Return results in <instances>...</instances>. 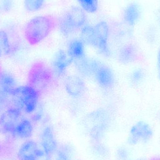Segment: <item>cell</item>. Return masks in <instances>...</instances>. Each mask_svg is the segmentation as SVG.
Instances as JSON below:
<instances>
[{"label":"cell","mask_w":160,"mask_h":160,"mask_svg":"<svg viewBox=\"0 0 160 160\" xmlns=\"http://www.w3.org/2000/svg\"><path fill=\"white\" fill-rule=\"evenodd\" d=\"M58 26V18L52 15L38 16L25 25L24 35L31 46H35L47 38Z\"/></svg>","instance_id":"obj_1"},{"label":"cell","mask_w":160,"mask_h":160,"mask_svg":"<svg viewBox=\"0 0 160 160\" xmlns=\"http://www.w3.org/2000/svg\"><path fill=\"white\" fill-rule=\"evenodd\" d=\"M27 83L40 95L46 94L52 91L56 85L55 73L44 62H35L28 72Z\"/></svg>","instance_id":"obj_2"},{"label":"cell","mask_w":160,"mask_h":160,"mask_svg":"<svg viewBox=\"0 0 160 160\" xmlns=\"http://www.w3.org/2000/svg\"><path fill=\"white\" fill-rule=\"evenodd\" d=\"M40 94L30 86L18 87L9 97L8 107H13L27 114H32L37 109Z\"/></svg>","instance_id":"obj_3"},{"label":"cell","mask_w":160,"mask_h":160,"mask_svg":"<svg viewBox=\"0 0 160 160\" xmlns=\"http://www.w3.org/2000/svg\"><path fill=\"white\" fill-rule=\"evenodd\" d=\"M87 20L86 12L80 7L74 6L68 8L58 18L60 32L66 36L82 29Z\"/></svg>","instance_id":"obj_4"},{"label":"cell","mask_w":160,"mask_h":160,"mask_svg":"<svg viewBox=\"0 0 160 160\" xmlns=\"http://www.w3.org/2000/svg\"><path fill=\"white\" fill-rule=\"evenodd\" d=\"M22 112L13 107H8L0 115V133L12 136L17 124L22 119Z\"/></svg>","instance_id":"obj_5"},{"label":"cell","mask_w":160,"mask_h":160,"mask_svg":"<svg viewBox=\"0 0 160 160\" xmlns=\"http://www.w3.org/2000/svg\"><path fill=\"white\" fill-rule=\"evenodd\" d=\"M109 33V25L106 22L102 21L94 26V41L92 46L106 56L110 54L108 43Z\"/></svg>","instance_id":"obj_6"},{"label":"cell","mask_w":160,"mask_h":160,"mask_svg":"<svg viewBox=\"0 0 160 160\" xmlns=\"http://www.w3.org/2000/svg\"><path fill=\"white\" fill-rule=\"evenodd\" d=\"M153 136V131L150 125L145 121H138L131 128L128 142L131 145L137 144L140 142H146Z\"/></svg>","instance_id":"obj_7"},{"label":"cell","mask_w":160,"mask_h":160,"mask_svg":"<svg viewBox=\"0 0 160 160\" xmlns=\"http://www.w3.org/2000/svg\"><path fill=\"white\" fill-rule=\"evenodd\" d=\"M93 74L98 83L102 88L107 89L114 85L115 78L113 73L106 65L94 61Z\"/></svg>","instance_id":"obj_8"},{"label":"cell","mask_w":160,"mask_h":160,"mask_svg":"<svg viewBox=\"0 0 160 160\" xmlns=\"http://www.w3.org/2000/svg\"><path fill=\"white\" fill-rule=\"evenodd\" d=\"M41 143L43 150L50 158L58 150V144L53 129L50 126L46 127L43 129L41 134Z\"/></svg>","instance_id":"obj_9"},{"label":"cell","mask_w":160,"mask_h":160,"mask_svg":"<svg viewBox=\"0 0 160 160\" xmlns=\"http://www.w3.org/2000/svg\"><path fill=\"white\" fill-rule=\"evenodd\" d=\"M65 87L68 95L75 98L82 96L85 89L84 82L77 76H68L65 82Z\"/></svg>","instance_id":"obj_10"},{"label":"cell","mask_w":160,"mask_h":160,"mask_svg":"<svg viewBox=\"0 0 160 160\" xmlns=\"http://www.w3.org/2000/svg\"><path fill=\"white\" fill-rule=\"evenodd\" d=\"M142 11L138 3L132 2L126 6L123 11V20L125 24L130 27L135 26L141 19Z\"/></svg>","instance_id":"obj_11"},{"label":"cell","mask_w":160,"mask_h":160,"mask_svg":"<svg viewBox=\"0 0 160 160\" xmlns=\"http://www.w3.org/2000/svg\"><path fill=\"white\" fill-rule=\"evenodd\" d=\"M33 130L32 121L27 118H22L17 124L11 136L21 140L28 139L32 137Z\"/></svg>","instance_id":"obj_12"},{"label":"cell","mask_w":160,"mask_h":160,"mask_svg":"<svg viewBox=\"0 0 160 160\" xmlns=\"http://www.w3.org/2000/svg\"><path fill=\"white\" fill-rule=\"evenodd\" d=\"M72 61L67 53L63 50L58 52L52 62V69L55 74L61 76L64 75Z\"/></svg>","instance_id":"obj_13"},{"label":"cell","mask_w":160,"mask_h":160,"mask_svg":"<svg viewBox=\"0 0 160 160\" xmlns=\"http://www.w3.org/2000/svg\"><path fill=\"white\" fill-rule=\"evenodd\" d=\"M38 150V145L35 142L32 140L26 141L19 148L18 158L19 160H35Z\"/></svg>","instance_id":"obj_14"},{"label":"cell","mask_w":160,"mask_h":160,"mask_svg":"<svg viewBox=\"0 0 160 160\" xmlns=\"http://www.w3.org/2000/svg\"><path fill=\"white\" fill-rule=\"evenodd\" d=\"M18 87L15 77L10 73L0 68V90L10 96Z\"/></svg>","instance_id":"obj_15"},{"label":"cell","mask_w":160,"mask_h":160,"mask_svg":"<svg viewBox=\"0 0 160 160\" xmlns=\"http://www.w3.org/2000/svg\"><path fill=\"white\" fill-rule=\"evenodd\" d=\"M139 58L138 49L134 45L128 44L120 49L118 53L119 61L124 63L133 62Z\"/></svg>","instance_id":"obj_16"},{"label":"cell","mask_w":160,"mask_h":160,"mask_svg":"<svg viewBox=\"0 0 160 160\" xmlns=\"http://www.w3.org/2000/svg\"><path fill=\"white\" fill-rule=\"evenodd\" d=\"M84 44L80 39H74L69 42L67 53L72 61H78L84 58Z\"/></svg>","instance_id":"obj_17"},{"label":"cell","mask_w":160,"mask_h":160,"mask_svg":"<svg viewBox=\"0 0 160 160\" xmlns=\"http://www.w3.org/2000/svg\"><path fill=\"white\" fill-rule=\"evenodd\" d=\"M15 51L7 32L0 30V58L7 57Z\"/></svg>","instance_id":"obj_18"},{"label":"cell","mask_w":160,"mask_h":160,"mask_svg":"<svg viewBox=\"0 0 160 160\" xmlns=\"http://www.w3.org/2000/svg\"><path fill=\"white\" fill-rule=\"evenodd\" d=\"M80 7L87 13L94 14L98 10V0H78Z\"/></svg>","instance_id":"obj_19"},{"label":"cell","mask_w":160,"mask_h":160,"mask_svg":"<svg viewBox=\"0 0 160 160\" xmlns=\"http://www.w3.org/2000/svg\"><path fill=\"white\" fill-rule=\"evenodd\" d=\"M81 40L84 44L93 45L94 41V26L85 25L81 29Z\"/></svg>","instance_id":"obj_20"},{"label":"cell","mask_w":160,"mask_h":160,"mask_svg":"<svg viewBox=\"0 0 160 160\" xmlns=\"http://www.w3.org/2000/svg\"><path fill=\"white\" fill-rule=\"evenodd\" d=\"M45 0H24L25 9L31 12H35L41 10L45 4Z\"/></svg>","instance_id":"obj_21"},{"label":"cell","mask_w":160,"mask_h":160,"mask_svg":"<svg viewBox=\"0 0 160 160\" xmlns=\"http://www.w3.org/2000/svg\"><path fill=\"white\" fill-rule=\"evenodd\" d=\"M145 77V71L142 68H137L132 73L130 80L133 84L138 85L144 81Z\"/></svg>","instance_id":"obj_22"},{"label":"cell","mask_w":160,"mask_h":160,"mask_svg":"<svg viewBox=\"0 0 160 160\" xmlns=\"http://www.w3.org/2000/svg\"><path fill=\"white\" fill-rule=\"evenodd\" d=\"M9 96L0 90V115L9 107Z\"/></svg>","instance_id":"obj_23"},{"label":"cell","mask_w":160,"mask_h":160,"mask_svg":"<svg viewBox=\"0 0 160 160\" xmlns=\"http://www.w3.org/2000/svg\"><path fill=\"white\" fill-rule=\"evenodd\" d=\"M0 7L4 12H8L10 11L12 7V0H2Z\"/></svg>","instance_id":"obj_24"},{"label":"cell","mask_w":160,"mask_h":160,"mask_svg":"<svg viewBox=\"0 0 160 160\" xmlns=\"http://www.w3.org/2000/svg\"><path fill=\"white\" fill-rule=\"evenodd\" d=\"M117 157L118 160H127L128 158V153L125 148H121L117 151Z\"/></svg>","instance_id":"obj_25"},{"label":"cell","mask_w":160,"mask_h":160,"mask_svg":"<svg viewBox=\"0 0 160 160\" xmlns=\"http://www.w3.org/2000/svg\"><path fill=\"white\" fill-rule=\"evenodd\" d=\"M50 158L44 150L39 149L35 160H49Z\"/></svg>","instance_id":"obj_26"},{"label":"cell","mask_w":160,"mask_h":160,"mask_svg":"<svg viewBox=\"0 0 160 160\" xmlns=\"http://www.w3.org/2000/svg\"><path fill=\"white\" fill-rule=\"evenodd\" d=\"M56 160H70L69 156L68 155L67 152L65 150L61 149L58 151Z\"/></svg>","instance_id":"obj_27"},{"label":"cell","mask_w":160,"mask_h":160,"mask_svg":"<svg viewBox=\"0 0 160 160\" xmlns=\"http://www.w3.org/2000/svg\"><path fill=\"white\" fill-rule=\"evenodd\" d=\"M42 117V113L40 111L37 112H35L33 113L31 116V119L33 122H37L39 121Z\"/></svg>","instance_id":"obj_28"},{"label":"cell","mask_w":160,"mask_h":160,"mask_svg":"<svg viewBox=\"0 0 160 160\" xmlns=\"http://www.w3.org/2000/svg\"><path fill=\"white\" fill-rule=\"evenodd\" d=\"M157 20L160 26V9L158 11L157 14Z\"/></svg>","instance_id":"obj_29"},{"label":"cell","mask_w":160,"mask_h":160,"mask_svg":"<svg viewBox=\"0 0 160 160\" xmlns=\"http://www.w3.org/2000/svg\"><path fill=\"white\" fill-rule=\"evenodd\" d=\"M158 67H160V48L159 50L158 54Z\"/></svg>","instance_id":"obj_30"},{"label":"cell","mask_w":160,"mask_h":160,"mask_svg":"<svg viewBox=\"0 0 160 160\" xmlns=\"http://www.w3.org/2000/svg\"><path fill=\"white\" fill-rule=\"evenodd\" d=\"M149 160H160V157H153V158H151L150 159H149Z\"/></svg>","instance_id":"obj_31"},{"label":"cell","mask_w":160,"mask_h":160,"mask_svg":"<svg viewBox=\"0 0 160 160\" xmlns=\"http://www.w3.org/2000/svg\"><path fill=\"white\" fill-rule=\"evenodd\" d=\"M158 71H159V78L160 80V67L158 68Z\"/></svg>","instance_id":"obj_32"}]
</instances>
